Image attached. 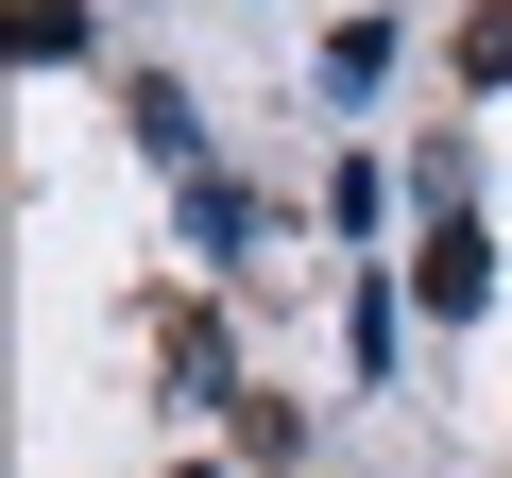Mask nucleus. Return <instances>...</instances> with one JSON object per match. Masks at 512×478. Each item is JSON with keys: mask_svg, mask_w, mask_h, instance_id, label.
Wrapping results in <instances>:
<instances>
[{"mask_svg": "<svg viewBox=\"0 0 512 478\" xmlns=\"http://www.w3.org/2000/svg\"><path fill=\"white\" fill-rule=\"evenodd\" d=\"M0 35H18V69H69V52H86V0H18Z\"/></svg>", "mask_w": 512, "mask_h": 478, "instance_id": "423d86ee", "label": "nucleus"}, {"mask_svg": "<svg viewBox=\"0 0 512 478\" xmlns=\"http://www.w3.org/2000/svg\"><path fill=\"white\" fill-rule=\"evenodd\" d=\"M154 376H171V393H205V410H239V359H222V325H205V308H154Z\"/></svg>", "mask_w": 512, "mask_h": 478, "instance_id": "f03ea898", "label": "nucleus"}, {"mask_svg": "<svg viewBox=\"0 0 512 478\" xmlns=\"http://www.w3.org/2000/svg\"><path fill=\"white\" fill-rule=\"evenodd\" d=\"M410 308H444V325L495 308V239H478V205H444V222L410 239Z\"/></svg>", "mask_w": 512, "mask_h": 478, "instance_id": "f257e3e1", "label": "nucleus"}, {"mask_svg": "<svg viewBox=\"0 0 512 478\" xmlns=\"http://www.w3.org/2000/svg\"><path fill=\"white\" fill-rule=\"evenodd\" d=\"M461 86H512V0H478V18H461Z\"/></svg>", "mask_w": 512, "mask_h": 478, "instance_id": "6e6552de", "label": "nucleus"}, {"mask_svg": "<svg viewBox=\"0 0 512 478\" xmlns=\"http://www.w3.org/2000/svg\"><path fill=\"white\" fill-rule=\"evenodd\" d=\"M137 154H171V171H205V103H188V86H137Z\"/></svg>", "mask_w": 512, "mask_h": 478, "instance_id": "39448f33", "label": "nucleus"}, {"mask_svg": "<svg viewBox=\"0 0 512 478\" xmlns=\"http://www.w3.org/2000/svg\"><path fill=\"white\" fill-rule=\"evenodd\" d=\"M325 86L376 103V86H393V18H342V35H325Z\"/></svg>", "mask_w": 512, "mask_h": 478, "instance_id": "20e7f679", "label": "nucleus"}, {"mask_svg": "<svg viewBox=\"0 0 512 478\" xmlns=\"http://www.w3.org/2000/svg\"><path fill=\"white\" fill-rule=\"evenodd\" d=\"M171 478H222V461H171Z\"/></svg>", "mask_w": 512, "mask_h": 478, "instance_id": "1a4fd4ad", "label": "nucleus"}, {"mask_svg": "<svg viewBox=\"0 0 512 478\" xmlns=\"http://www.w3.org/2000/svg\"><path fill=\"white\" fill-rule=\"evenodd\" d=\"M256 239V188H222V171H188V257H239Z\"/></svg>", "mask_w": 512, "mask_h": 478, "instance_id": "7ed1b4c3", "label": "nucleus"}, {"mask_svg": "<svg viewBox=\"0 0 512 478\" xmlns=\"http://www.w3.org/2000/svg\"><path fill=\"white\" fill-rule=\"evenodd\" d=\"M239 461H308V410L291 393H239Z\"/></svg>", "mask_w": 512, "mask_h": 478, "instance_id": "0eeeda50", "label": "nucleus"}]
</instances>
